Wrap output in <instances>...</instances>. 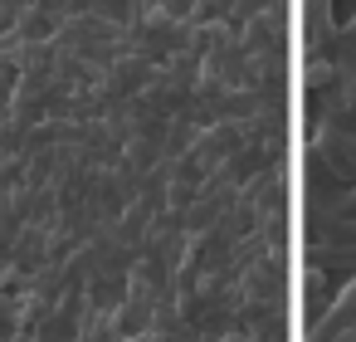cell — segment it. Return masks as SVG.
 I'll use <instances>...</instances> for the list:
<instances>
[{
	"label": "cell",
	"mask_w": 356,
	"mask_h": 342,
	"mask_svg": "<svg viewBox=\"0 0 356 342\" xmlns=\"http://www.w3.org/2000/svg\"><path fill=\"white\" fill-rule=\"evenodd\" d=\"M337 40V25H332V0H307V49L312 54H327Z\"/></svg>",
	"instance_id": "obj_1"
},
{
	"label": "cell",
	"mask_w": 356,
	"mask_h": 342,
	"mask_svg": "<svg viewBox=\"0 0 356 342\" xmlns=\"http://www.w3.org/2000/svg\"><path fill=\"white\" fill-rule=\"evenodd\" d=\"M317 152H327V162H332L341 176L356 171V142H351V137H341V132H317Z\"/></svg>",
	"instance_id": "obj_2"
},
{
	"label": "cell",
	"mask_w": 356,
	"mask_h": 342,
	"mask_svg": "<svg viewBox=\"0 0 356 342\" xmlns=\"http://www.w3.org/2000/svg\"><path fill=\"white\" fill-rule=\"evenodd\" d=\"M327 74H332V59H327V54H312V59H307V84H322Z\"/></svg>",
	"instance_id": "obj_3"
},
{
	"label": "cell",
	"mask_w": 356,
	"mask_h": 342,
	"mask_svg": "<svg viewBox=\"0 0 356 342\" xmlns=\"http://www.w3.org/2000/svg\"><path fill=\"white\" fill-rule=\"evenodd\" d=\"M327 342H356V327H341L337 337H327Z\"/></svg>",
	"instance_id": "obj_4"
}]
</instances>
